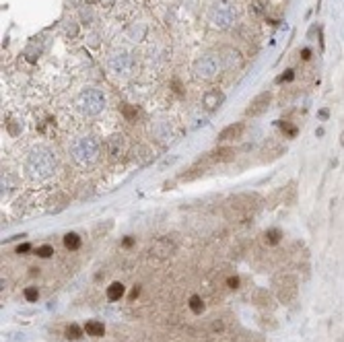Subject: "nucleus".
<instances>
[{"instance_id": "2", "label": "nucleus", "mask_w": 344, "mask_h": 342, "mask_svg": "<svg viewBox=\"0 0 344 342\" xmlns=\"http://www.w3.org/2000/svg\"><path fill=\"white\" fill-rule=\"evenodd\" d=\"M254 202H260V198L256 194H241V196L231 198L227 208H229V212H235V216H247V214H252L258 206V204H254Z\"/></svg>"}, {"instance_id": "12", "label": "nucleus", "mask_w": 344, "mask_h": 342, "mask_svg": "<svg viewBox=\"0 0 344 342\" xmlns=\"http://www.w3.org/2000/svg\"><path fill=\"white\" fill-rule=\"evenodd\" d=\"M295 192H297V188H295V182H291L286 188L280 190V196H282V202L284 204H291L295 200Z\"/></svg>"}, {"instance_id": "25", "label": "nucleus", "mask_w": 344, "mask_h": 342, "mask_svg": "<svg viewBox=\"0 0 344 342\" xmlns=\"http://www.w3.org/2000/svg\"><path fill=\"white\" fill-rule=\"evenodd\" d=\"M138 295H140V289H138V286H134V291H132V299H136Z\"/></svg>"}, {"instance_id": "9", "label": "nucleus", "mask_w": 344, "mask_h": 342, "mask_svg": "<svg viewBox=\"0 0 344 342\" xmlns=\"http://www.w3.org/2000/svg\"><path fill=\"white\" fill-rule=\"evenodd\" d=\"M262 237H264L262 241L270 248V245L280 243V239H282V231H280V229H268V231H264V235H262Z\"/></svg>"}, {"instance_id": "27", "label": "nucleus", "mask_w": 344, "mask_h": 342, "mask_svg": "<svg viewBox=\"0 0 344 342\" xmlns=\"http://www.w3.org/2000/svg\"><path fill=\"white\" fill-rule=\"evenodd\" d=\"M340 142H342V144H344V134H342V140H340Z\"/></svg>"}, {"instance_id": "14", "label": "nucleus", "mask_w": 344, "mask_h": 342, "mask_svg": "<svg viewBox=\"0 0 344 342\" xmlns=\"http://www.w3.org/2000/svg\"><path fill=\"white\" fill-rule=\"evenodd\" d=\"M190 309L194 311V313H202L204 311V301L198 295H192L190 297Z\"/></svg>"}, {"instance_id": "15", "label": "nucleus", "mask_w": 344, "mask_h": 342, "mask_svg": "<svg viewBox=\"0 0 344 342\" xmlns=\"http://www.w3.org/2000/svg\"><path fill=\"white\" fill-rule=\"evenodd\" d=\"M80 336H82V330H80L76 324H70V326L66 328V338L68 340H78Z\"/></svg>"}, {"instance_id": "6", "label": "nucleus", "mask_w": 344, "mask_h": 342, "mask_svg": "<svg viewBox=\"0 0 344 342\" xmlns=\"http://www.w3.org/2000/svg\"><path fill=\"white\" fill-rule=\"evenodd\" d=\"M214 72H216V64L212 58H204L196 64V74L202 78H210V76H214Z\"/></svg>"}, {"instance_id": "1", "label": "nucleus", "mask_w": 344, "mask_h": 342, "mask_svg": "<svg viewBox=\"0 0 344 342\" xmlns=\"http://www.w3.org/2000/svg\"><path fill=\"white\" fill-rule=\"evenodd\" d=\"M272 289H274V295H276V299L280 303H291L299 293V280L295 274H291V272H278L272 280Z\"/></svg>"}, {"instance_id": "17", "label": "nucleus", "mask_w": 344, "mask_h": 342, "mask_svg": "<svg viewBox=\"0 0 344 342\" xmlns=\"http://www.w3.org/2000/svg\"><path fill=\"white\" fill-rule=\"evenodd\" d=\"M37 297H39V291L35 289V286H27V289H25V299L27 301H37Z\"/></svg>"}, {"instance_id": "23", "label": "nucleus", "mask_w": 344, "mask_h": 342, "mask_svg": "<svg viewBox=\"0 0 344 342\" xmlns=\"http://www.w3.org/2000/svg\"><path fill=\"white\" fill-rule=\"evenodd\" d=\"M293 76H295L293 70H286V74H282V76L278 78V83H282V80H293Z\"/></svg>"}, {"instance_id": "4", "label": "nucleus", "mask_w": 344, "mask_h": 342, "mask_svg": "<svg viewBox=\"0 0 344 342\" xmlns=\"http://www.w3.org/2000/svg\"><path fill=\"white\" fill-rule=\"evenodd\" d=\"M245 126L241 124V122H237V124H231L227 128H223L221 132H218V142H229V140H237L241 138Z\"/></svg>"}, {"instance_id": "8", "label": "nucleus", "mask_w": 344, "mask_h": 342, "mask_svg": "<svg viewBox=\"0 0 344 342\" xmlns=\"http://www.w3.org/2000/svg\"><path fill=\"white\" fill-rule=\"evenodd\" d=\"M85 332H87L89 336H93V338H101V336L105 334V326H103L101 322H97V320H91V322H87V326H85Z\"/></svg>"}, {"instance_id": "26", "label": "nucleus", "mask_w": 344, "mask_h": 342, "mask_svg": "<svg viewBox=\"0 0 344 342\" xmlns=\"http://www.w3.org/2000/svg\"><path fill=\"white\" fill-rule=\"evenodd\" d=\"M301 54H303V60H309V56H311V52H309V50H303Z\"/></svg>"}, {"instance_id": "10", "label": "nucleus", "mask_w": 344, "mask_h": 342, "mask_svg": "<svg viewBox=\"0 0 344 342\" xmlns=\"http://www.w3.org/2000/svg\"><path fill=\"white\" fill-rule=\"evenodd\" d=\"M254 301H256V305H260V307H274L272 297H270L268 291H256Z\"/></svg>"}, {"instance_id": "13", "label": "nucleus", "mask_w": 344, "mask_h": 342, "mask_svg": "<svg viewBox=\"0 0 344 342\" xmlns=\"http://www.w3.org/2000/svg\"><path fill=\"white\" fill-rule=\"evenodd\" d=\"M64 245L68 250H78L80 248V237L76 235V233H68V235H64Z\"/></svg>"}, {"instance_id": "11", "label": "nucleus", "mask_w": 344, "mask_h": 342, "mask_svg": "<svg viewBox=\"0 0 344 342\" xmlns=\"http://www.w3.org/2000/svg\"><path fill=\"white\" fill-rule=\"evenodd\" d=\"M120 297H124V284L122 282H112L107 286V299L109 301H118Z\"/></svg>"}, {"instance_id": "22", "label": "nucleus", "mask_w": 344, "mask_h": 342, "mask_svg": "<svg viewBox=\"0 0 344 342\" xmlns=\"http://www.w3.org/2000/svg\"><path fill=\"white\" fill-rule=\"evenodd\" d=\"M29 250H31V245L29 243H23V245H19V248H17V254H27Z\"/></svg>"}, {"instance_id": "19", "label": "nucleus", "mask_w": 344, "mask_h": 342, "mask_svg": "<svg viewBox=\"0 0 344 342\" xmlns=\"http://www.w3.org/2000/svg\"><path fill=\"white\" fill-rule=\"evenodd\" d=\"M124 116H126L128 120H134L136 116H138V109H134L130 105H124Z\"/></svg>"}, {"instance_id": "20", "label": "nucleus", "mask_w": 344, "mask_h": 342, "mask_svg": "<svg viewBox=\"0 0 344 342\" xmlns=\"http://www.w3.org/2000/svg\"><path fill=\"white\" fill-rule=\"evenodd\" d=\"M221 99H223L221 93H212V95H208V97H206V103H208V107H214V105H216L214 101H221Z\"/></svg>"}, {"instance_id": "7", "label": "nucleus", "mask_w": 344, "mask_h": 342, "mask_svg": "<svg viewBox=\"0 0 344 342\" xmlns=\"http://www.w3.org/2000/svg\"><path fill=\"white\" fill-rule=\"evenodd\" d=\"M233 157H235V148H231V146H221L208 155L210 161H231Z\"/></svg>"}, {"instance_id": "18", "label": "nucleus", "mask_w": 344, "mask_h": 342, "mask_svg": "<svg viewBox=\"0 0 344 342\" xmlns=\"http://www.w3.org/2000/svg\"><path fill=\"white\" fill-rule=\"evenodd\" d=\"M54 254V248L52 245H41V248H37V256L39 258H50Z\"/></svg>"}, {"instance_id": "21", "label": "nucleus", "mask_w": 344, "mask_h": 342, "mask_svg": "<svg viewBox=\"0 0 344 342\" xmlns=\"http://www.w3.org/2000/svg\"><path fill=\"white\" fill-rule=\"evenodd\" d=\"M227 284H229V289H237V286H239V278L237 276H229L227 278Z\"/></svg>"}, {"instance_id": "3", "label": "nucleus", "mask_w": 344, "mask_h": 342, "mask_svg": "<svg viewBox=\"0 0 344 342\" xmlns=\"http://www.w3.org/2000/svg\"><path fill=\"white\" fill-rule=\"evenodd\" d=\"M270 101H272V95H270V93H260V95H256V97L252 99V103H250V107L245 109V116L256 118V116H260V114H264L266 109H268V105H270Z\"/></svg>"}, {"instance_id": "16", "label": "nucleus", "mask_w": 344, "mask_h": 342, "mask_svg": "<svg viewBox=\"0 0 344 342\" xmlns=\"http://www.w3.org/2000/svg\"><path fill=\"white\" fill-rule=\"evenodd\" d=\"M280 128H282V132L286 134V136H291V138H295V136H297V128L295 126H291V124H288V122H280Z\"/></svg>"}, {"instance_id": "5", "label": "nucleus", "mask_w": 344, "mask_h": 342, "mask_svg": "<svg viewBox=\"0 0 344 342\" xmlns=\"http://www.w3.org/2000/svg\"><path fill=\"white\" fill-rule=\"evenodd\" d=\"M173 252H175V243L169 241V237H161V239H157L155 245H153V254H155L157 258H167V256H171Z\"/></svg>"}, {"instance_id": "24", "label": "nucleus", "mask_w": 344, "mask_h": 342, "mask_svg": "<svg viewBox=\"0 0 344 342\" xmlns=\"http://www.w3.org/2000/svg\"><path fill=\"white\" fill-rule=\"evenodd\" d=\"M130 245H134V239L132 237H126V239H124V248H130Z\"/></svg>"}]
</instances>
